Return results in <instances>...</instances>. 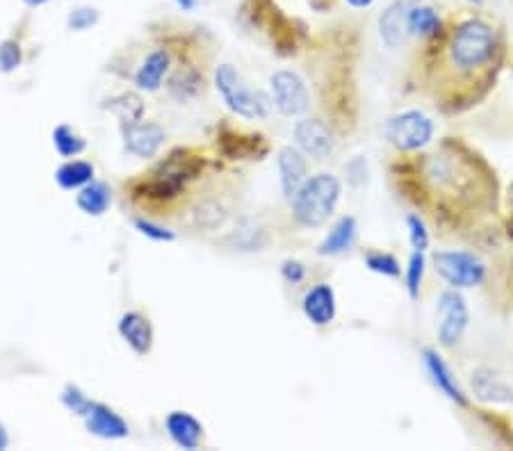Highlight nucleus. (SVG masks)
Instances as JSON below:
<instances>
[{"label": "nucleus", "mask_w": 513, "mask_h": 451, "mask_svg": "<svg viewBox=\"0 0 513 451\" xmlns=\"http://www.w3.org/2000/svg\"><path fill=\"white\" fill-rule=\"evenodd\" d=\"M431 46H438L434 60L438 85L434 87L454 105L482 98L502 69V30L486 16H463Z\"/></svg>", "instance_id": "1"}, {"label": "nucleus", "mask_w": 513, "mask_h": 451, "mask_svg": "<svg viewBox=\"0 0 513 451\" xmlns=\"http://www.w3.org/2000/svg\"><path fill=\"white\" fill-rule=\"evenodd\" d=\"M420 171V187L427 192V196L436 199L441 208H456V203L475 201L472 194L486 199V190L491 185V178L482 174L479 169V160L466 158V155L456 153L454 146H443L441 151H434L425 155L418 162Z\"/></svg>", "instance_id": "2"}, {"label": "nucleus", "mask_w": 513, "mask_h": 451, "mask_svg": "<svg viewBox=\"0 0 513 451\" xmlns=\"http://www.w3.org/2000/svg\"><path fill=\"white\" fill-rule=\"evenodd\" d=\"M206 167V158L192 149H174L162 158L149 174L133 185V196L146 203H171L194 183Z\"/></svg>", "instance_id": "3"}, {"label": "nucleus", "mask_w": 513, "mask_h": 451, "mask_svg": "<svg viewBox=\"0 0 513 451\" xmlns=\"http://www.w3.org/2000/svg\"><path fill=\"white\" fill-rule=\"evenodd\" d=\"M342 199V183L336 174L320 171L308 176L288 201L292 219L301 228H320L333 217Z\"/></svg>", "instance_id": "4"}, {"label": "nucleus", "mask_w": 513, "mask_h": 451, "mask_svg": "<svg viewBox=\"0 0 513 451\" xmlns=\"http://www.w3.org/2000/svg\"><path fill=\"white\" fill-rule=\"evenodd\" d=\"M215 89L219 98H222V103L235 117L249 121H265L270 117V96L258 92V89H251L233 64H219L215 69Z\"/></svg>", "instance_id": "5"}, {"label": "nucleus", "mask_w": 513, "mask_h": 451, "mask_svg": "<svg viewBox=\"0 0 513 451\" xmlns=\"http://www.w3.org/2000/svg\"><path fill=\"white\" fill-rule=\"evenodd\" d=\"M386 139L399 153H420L434 142L436 123L422 110H402L386 121Z\"/></svg>", "instance_id": "6"}, {"label": "nucleus", "mask_w": 513, "mask_h": 451, "mask_svg": "<svg viewBox=\"0 0 513 451\" xmlns=\"http://www.w3.org/2000/svg\"><path fill=\"white\" fill-rule=\"evenodd\" d=\"M436 274L454 290H470L486 283V262L470 251H436L431 256Z\"/></svg>", "instance_id": "7"}, {"label": "nucleus", "mask_w": 513, "mask_h": 451, "mask_svg": "<svg viewBox=\"0 0 513 451\" xmlns=\"http://www.w3.org/2000/svg\"><path fill=\"white\" fill-rule=\"evenodd\" d=\"M270 101L272 108L279 110L283 117H301L311 105V92L306 80L292 69L274 71L270 78Z\"/></svg>", "instance_id": "8"}, {"label": "nucleus", "mask_w": 513, "mask_h": 451, "mask_svg": "<svg viewBox=\"0 0 513 451\" xmlns=\"http://www.w3.org/2000/svg\"><path fill=\"white\" fill-rule=\"evenodd\" d=\"M438 313H441V324H438V342H441V347H459V342L470 326V308L461 290H454V287L445 290L438 297Z\"/></svg>", "instance_id": "9"}, {"label": "nucleus", "mask_w": 513, "mask_h": 451, "mask_svg": "<svg viewBox=\"0 0 513 451\" xmlns=\"http://www.w3.org/2000/svg\"><path fill=\"white\" fill-rule=\"evenodd\" d=\"M292 135H295L297 149L304 153L306 158L327 160L329 155L336 151V135H333L327 121L317 117H301L295 123V128H292Z\"/></svg>", "instance_id": "10"}, {"label": "nucleus", "mask_w": 513, "mask_h": 451, "mask_svg": "<svg viewBox=\"0 0 513 451\" xmlns=\"http://www.w3.org/2000/svg\"><path fill=\"white\" fill-rule=\"evenodd\" d=\"M121 139H124V151L137 160H151L165 146V130L156 121H133L121 126Z\"/></svg>", "instance_id": "11"}, {"label": "nucleus", "mask_w": 513, "mask_h": 451, "mask_svg": "<svg viewBox=\"0 0 513 451\" xmlns=\"http://www.w3.org/2000/svg\"><path fill=\"white\" fill-rule=\"evenodd\" d=\"M445 30L447 23L434 5L413 0L409 12H406V32H409V37L422 41V44H434L445 35Z\"/></svg>", "instance_id": "12"}, {"label": "nucleus", "mask_w": 513, "mask_h": 451, "mask_svg": "<svg viewBox=\"0 0 513 451\" xmlns=\"http://www.w3.org/2000/svg\"><path fill=\"white\" fill-rule=\"evenodd\" d=\"M80 420L85 422V429L92 433V436L101 440H124L130 436V426L124 417L108 404H101V401L92 399L87 413L80 417Z\"/></svg>", "instance_id": "13"}, {"label": "nucleus", "mask_w": 513, "mask_h": 451, "mask_svg": "<svg viewBox=\"0 0 513 451\" xmlns=\"http://www.w3.org/2000/svg\"><path fill=\"white\" fill-rule=\"evenodd\" d=\"M422 363H425L429 379H431V383L436 385V390L441 392V395H445L456 406L468 408L470 401H468L466 390L461 388L459 381H456L454 372L450 369V365L445 363L443 356L438 354L436 349H425V351H422Z\"/></svg>", "instance_id": "14"}, {"label": "nucleus", "mask_w": 513, "mask_h": 451, "mask_svg": "<svg viewBox=\"0 0 513 451\" xmlns=\"http://www.w3.org/2000/svg\"><path fill=\"white\" fill-rule=\"evenodd\" d=\"M301 310L304 317L317 328H327L336 322L338 315V299L336 290L329 283H315L311 290H306L301 299Z\"/></svg>", "instance_id": "15"}, {"label": "nucleus", "mask_w": 513, "mask_h": 451, "mask_svg": "<svg viewBox=\"0 0 513 451\" xmlns=\"http://www.w3.org/2000/svg\"><path fill=\"white\" fill-rule=\"evenodd\" d=\"M117 331L121 335V340H124L137 356L151 354L156 333H153L151 319L140 313V310H128V313L121 315L117 322Z\"/></svg>", "instance_id": "16"}, {"label": "nucleus", "mask_w": 513, "mask_h": 451, "mask_svg": "<svg viewBox=\"0 0 513 451\" xmlns=\"http://www.w3.org/2000/svg\"><path fill=\"white\" fill-rule=\"evenodd\" d=\"M276 169H279L281 192L285 201H290L297 194L301 183L308 178V158L297 146H283L276 153Z\"/></svg>", "instance_id": "17"}, {"label": "nucleus", "mask_w": 513, "mask_h": 451, "mask_svg": "<svg viewBox=\"0 0 513 451\" xmlns=\"http://www.w3.org/2000/svg\"><path fill=\"white\" fill-rule=\"evenodd\" d=\"M171 71V53L167 48H153V51L144 57L140 67H137L133 82L140 92L153 94L162 87V82Z\"/></svg>", "instance_id": "18"}, {"label": "nucleus", "mask_w": 513, "mask_h": 451, "mask_svg": "<svg viewBox=\"0 0 513 451\" xmlns=\"http://www.w3.org/2000/svg\"><path fill=\"white\" fill-rule=\"evenodd\" d=\"M167 436L171 438L176 447L194 451L201 447L203 442V424L187 410H171L165 417Z\"/></svg>", "instance_id": "19"}, {"label": "nucleus", "mask_w": 513, "mask_h": 451, "mask_svg": "<svg viewBox=\"0 0 513 451\" xmlns=\"http://www.w3.org/2000/svg\"><path fill=\"white\" fill-rule=\"evenodd\" d=\"M470 383L477 399L488 401V404H513V385L502 374L495 372V369H475Z\"/></svg>", "instance_id": "20"}, {"label": "nucleus", "mask_w": 513, "mask_h": 451, "mask_svg": "<svg viewBox=\"0 0 513 451\" xmlns=\"http://www.w3.org/2000/svg\"><path fill=\"white\" fill-rule=\"evenodd\" d=\"M358 240V221L354 215H342L331 231L324 235V240L317 244V256L333 258L342 256V253L352 251V246Z\"/></svg>", "instance_id": "21"}, {"label": "nucleus", "mask_w": 513, "mask_h": 451, "mask_svg": "<svg viewBox=\"0 0 513 451\" xmlns=\"http://www.w3.org/2000/svg\"><path fill=\"white\" fill-rule=\"evenodd\" d=\"M413 0H393L384 14L379 16V37L388 48H399L409 37L406 32V12H409Z\"/></svg>", "instance_id": "22"}, {"label": "nucleus", "mask_w": 513, "mask_h": 451, "mask_svg": "<svg viewBox=\"0 0 513 451\" xmlns=\"http://www.w3.org/2000/svg\"><path fill=\"white\" fill-rule=\"evenodd\" d=\"M219 149L231 160H263L267 144L260 135H222Z\"/></svg>", "instance_id": "23"}, {"label": "nucleus", "mask_w": 513, "mask_h": 451, "mask_svg": "<svg viewBox=\"0 0 513 451\" xmlns=\"http://www.w3.org/2000/svg\"><path fill=\"white\" fill-rule=\"evenodd\" d=\"M76 205L87 217H103L112 205V190L101 180H92L78 190Z\"/></svg>", "instance_id": "24"}, {"label": "nucleus", "mask_w": 513, "mask_h": 451, "mask_svg": "<svg viewBox=\"0 0 513 451\" xmlns=\"http://www.w3.org/2000/svg\"><path fill=\"white\" fill-rule=\"evenodd\" d=\"M94 164L87 162V160H67L62 164L60 169L55 171V183L62 187V190H69V192H78L80 187H85L87 183H92L94 180Z\"/></svg>", "instance_id": "25"}, {"label": "nucleus", "mask_w": 513, "mask_h": 451, "mask_svg": "<svg viewBox=\"0 0 513 451\" xmlns=\"http://www.w3.org/2000/svg\"><path fill=\"white\" fill-rule=\"evenodd\" d=\"M53 146H55L57 155L71 160V158H78L80 153H85L87 142L76 128L67 126V123H60V126H55V130H53Z\"/></svg>", "instance_id": "26"}, {"label": "nucleus", "mask_w": 513, "mask_h": 451, "mask_svg": "<svg viewBox=\"0 0 513 451\" xmlns=\"http://www.w3.org/2000/svg\"><path fill=\"white\" fill-rule=\"evenodd\" d=\"M201 89H203V78L192 69H181L169 78V92L171 96L178 98V101H190V98L197 96Z\"/></svg>", "instance_id": "27"}, {"label": "nucleus", "mask_w": 513, "mask_h": 451, "mask_svg": "<svg viewBox=\"0 0 513 451\" xmlns=\"http://www.w3.org/2000/svg\"><path fill=\"white\" fill-rule=\"evenodd\" d=\"M192 217L197 228H208L210 231V228L224 226V221L228 219V210L219 201H201L192 210Z\"/></svg>", "instance_id": "28"}, {"label": "nucleus", "mask_w": 513, "mask_h": 451, "mask_svg": "<svg viewBox=\"0 0 513 451\" xmlns=\"http://www.w3.org/2000/svg\"><path fill=\"white\" fill-rule=\"evenodd\" d=\"M425 272H427V258L425 251H413L409 262H406V292L409 297L415 301L420 297L422 290V281H425Z\"/></svg>", "instance_id": "29"}, {"label": "nucleus", "mask_w": 513, "mask_h": 451, "mask_svg": "<svg viewBox=\"0 0 513 451\" xmlns=\"http://www.w3.org/2000/svg\"><path fill=\"white\" fill-rule=\"evenodd\" d=\"M363 260H365V267H368L372 274H379V276H386V278L402 276V265H399V260L393 256V253L368 251V253H365Z\"/></svg>", "instance_id": "30"}, {"label": "nucleus", "mask_w": 513, "mask_h": 451, "mask_svg": "<svg viewBox=\"0 0 513 451\" xmlns=\"http://www.w3.org/2000/svg\"><path fill=\"white\" fill-rule=\"evenodd\" d=\"M110 108H112V112H117V117L121 119V126H124V123L140 121L144 114L142 98L135 94H121L117 98H112Z\"/></svg>", "instance_id": "31"}, {"label": "nucleus", "mask_w": 513, "mask_h": 451, "mask_svg": "<svg viewBox=\"0 0 513 451\" xmlns=\"http://www.w3.org/2000/svg\"><path fill=\"white\" fill-rule=\"evenodd\" d=\"M99 21H101V12L96 10V7L80 5V7H73L69 12L67 28L71 32H85V30H92Z\"/></svg>", "instance_id": "32"}, {"label": "nucleus", "mask_w": 513, "mask_h": 451, "mask_svg": "<svg viewBox=\"0 0 513 451\" xmlns=\"http://www.w3.org/2000/svg\"><path fill=\"white\" fill-rule=\"evenodd\" d=\"M133 226H135L137 233L144 235V237H149V240L158 242V244H169V242L176 240V233L171 231V228L162 226V224H158V221H153V219L137 217L133 221Z\"/></svg>", "instance_id": "33"}, {"label": "nucleus", "mask_w": 513, "mask_h": 451, "mask_svg": "<svg viewBox=\"0 0 513 451\" xmlns=\"http://www.w3.org/2000/svg\"><path fill=\"white\" fill-rule=\"evenodd\" d=\"M23 64V48L16 39L0 41V73H14Z\"/></svg>", "instance_id": "34"}, {"label": "nucleus", "mask_w": 513, "mask_h": 451, "mask_svg": "<svg viewBox=\"0 0 513 451\" xmlns=\"http://www.w3.org/2000/svg\"><path fill=\"white\" fill-rule=\"evenodd\" d=\"M60 401H62V406L69 410V413L78 415V417H83L87 413L89 404H92V399L87 397V392L80 390L78 385H67V388L62 390Z\"/></svg>", "instance_id": "35"}, {"label": "nucleus", "mask_w": 513, "mask_h": 451, "mask_svg": "<svg viewBox=\"0 0 513 451\" xmlns=\"http://www.w3.org/2000/svg\"><path fill=\"white\" fill-rule=\"evenodd\" d=\"M406 228H409V242L413 246V251H427L431 244V237H429L425 219L420 215H409L406 217Z\"/></svg>", "instance_id": "36"}, {"label": "nucleus", "mask_w": 513, "mask_h": 451, "mask_svg": "<svg viewBox=\"0 0 513 451\" xmlns=\"http://www.w3.org/2000/svg\"><path fill=\"white\" fill-rule=\"evenodd\" d=\"M281 276H283L285 283L299 285V283L306 281L308 269H306L304 262H299V260H285L281 265Z\"/></svg>", "instance_id": "37"}, {"label": "nucleus", "mask_w": 513, "mask_h": 451, "mask_svg": "<svg viewBox=\"0 0 513 451\" xmlns=\"http://www.w3.org/2000/svg\"><path fill=\"white\" fill-rule=\"evenodd\" d=\"M374 3L377 0H345V5L352 7V10H370Z\"/></svg>", "instance_id": "38"}, {"label": "nucleus", "mask_w": 513, "mask_h": 451, "mask_svg": "<svg viewBox=\"0 0 513 451\" xmlns=\"http://www.w3.org/2000/svg\"><path fill=\"white\" fill-rule=\"evenodd\" d=\"M199 3H201V0H174V5L183 12H192Z\"/></svg>", "instance_id": "39"}, {"label": "nucleus", "mask_w": 513, "mask_h": 451, "mask_svg": "<svg viewBox=\"0 0 513 451\" xmlns=\"http://www.w3.org/2000/svg\"><path fill=\"white\" fill-rule=\"evenodd\" d=\"M7 447H10V436H7V429H5V424L0 422V451L7 449Z\"/></svg>", "instance_id": "40"}, {"label": "nucleus", "mask_w": 513, "mask_h": 451, "mask_svg": "<svg viewBox=\"0 0 513 451\" xmlns=\"http://www.w3.org/2000/svg\"><path fill=\"white\" fill-rule=\"evenodd\" d=\"M21 3H26L28 7H42L46 3H51V0H21Z\"/></svg>", "instance_id": "41"}, {"label": "nucleus", "mask_w": 513, "mask_h": 451, "mask_svg": "<svg viewBox=\"0 0 513 451\" xmlns=\"http://www.w3.org/2000/svg\"><path fill=\"white\" fill-rule=\"evenodd\" d=\"M466 3H468V5H475V7H482V5L486 3V0H466Z\"/></svg>", "instance_id": "42"}]
</instances>
